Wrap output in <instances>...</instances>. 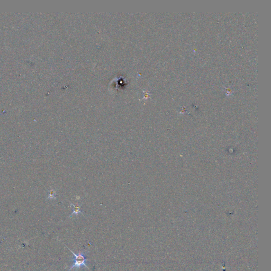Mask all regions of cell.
I'll list each match as a JSON object with an SVG mask.
<instances>
[{
    "label": "cell",
    "mask_w": 271,
    "mask_h": 271,
    "mask_svg": "<svg viewBox=\"0 0 271 271\" xmlns=\"http://www.w3.org/2000/svg\"><path fill=\"white\" fill-rule=\"evenodd\" d=\"M65 246L70 250V252L72 253L74 256L73 259L71 261V262L73 263V264L70 268L68 271H70L73 268H75L76 270H77L81 268H82L83 266H85L86 268H88V270H90V268L86 264V262L88 261V259L86 258V254L88 253V252H79L78 254H75L73 251H72L70 248H69L66 245H65Z\"/></svg>",
    "instance_id": "1"
},
{
    "label": "cell",
    "mask_w": 271,
    "mask_h": 271,
    "mask_svg": "<svg viewBox=\"0 0 271 271\" xmlns=\"http://www.w3.org/2000/svg\"><path fill=\"white\" fill-rule=\"evenodd\" d=\"M71 206H72L73 208V212L70 216V217H72L73 215H79V213H82L83 214V212L81 211V205H75L74 204L72 203H70Z\"/></svg>",
    "instance_id": "2"
}]
</instances>
